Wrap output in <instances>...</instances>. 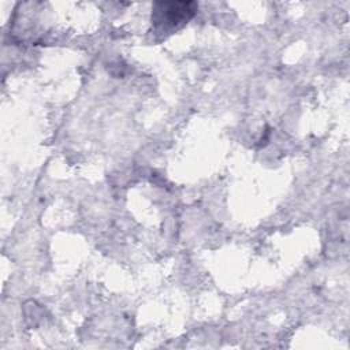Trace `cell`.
Instances as JSON below:
<instances>
[{
	"instance_id": "obj_1",
	"label": "cell",
	"mask_w": 350,
	"mask_h": 350,
	"mask_svg": "<svg viewBox=\"0 0 350 350\" xmlns=\"http://www.w3.org/2000/svg\"><path fill=\"white\" fill-rule=\"evenodd\" d=\"M160 7L157 11L159 14V21L165 22L168 25H178L179 22H186L190 19L196 11V4L194 3H159L156 4Z\"/></svg>"
}]
</instances>
